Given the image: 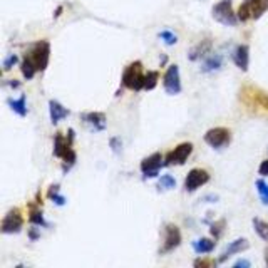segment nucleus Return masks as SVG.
Here are the masks:
<instances>
[{
    "mask_svg": "<svg viewBox=\"0 0 268 268\" xmlns=\"http://www.w3.org/2000/svg\"><path fill=\"white\" fill-rule=\"evenodd\" d=\"M49 59H50V44L47 41H39L32 44L30 49L25 52L24 61L21 64L22 75L27 81H30L37 72L46 71V67L49 66Z\"/></svg>",
    "mask_w": 268,
    "mask_h": 268,
    "instance_id": "nucleus-1",
    "label": "nucleus"
},
{
    "mask_svg": "<svg viewBox=\"0 0 268 268\" xmlns=\"http://www.w3.org/2000/svg\"><path fill=\"white\" fill-rule=\"evenodd\" d=\"M72 141H74V129H69L67 138L61 132H57L54 136V156L61 158L64 161L62 166L64 173H67L74 166L75 159H78V155H75V151L72 148Z\"/></svg>",
    "mask_w": 268,
    "mask_h": 268,
    "instance_id": "nucleus-2",
    "label": "nucleus"
},
{
    "mask_svg": "<svg viewBox=\"0 0 268 268\" xmlns=\"http://www.w3.org/2000/svg\"><path fill=\"white\" fill-rule=\"evenodd\" d=\"M144 79H146V74L143 71L141 61L131 62L123 72V86L126 89H129V91L139 92L141 89H144Z\"/></svg>",
    "mask_w": 268,
    "mask_h": 268,
    "instance_id": "nucleus-3",
    "label": "nucleus"
},
{
    "mask_svg": "<svg viewBox=\"0 0 268 268\" xmlns=\"http://www.w3.org/2000/svg\"><path fill=\"white\" fill-rule=\"evenodd\" d=\"M266 10H268V0H243L237 15L240 22L257 21Z\"/></svg>",
    "mask_w": 268,
    "mask_h": 268,
    "instance_id": "nucleus-4",
    "label": "nucleus"
},
{
    "mask_svg": "<svg viewBox=\"0 0 268 268\" xmlns=\"http://www.w3.org/2000/svg\"><path fill=\"white\" fill-rule=\"evenodd\" d=\"M212 15L216 22L228 25V27H233V25L238 24V15L235 14L232 0H220L218 4H215L212 9Z\"/></svg>",
    "mask_w": 268,
    "mask_h": 268,
    "instance_id": "nucleus-5",
    "label": "nucleus"
},
{
    "mask_svg": "<svg viewBox=\"0 0 268 268\" xmlns=\"http://www.w3.org/2000/svg\"><path fill=\"white\" fill-rule=\"evenodd\" d=\"M205 143L215 149L226 148V146L232 143V131H229L228 127H221V126L212 127V129H208L205 134Z\"/></svg>",
    "mask_w": 268,
    "mask_h": 268,
    "instance_id": "nucleus-6",
    "label": "nucleus"
},
{
    "mask_svg": "<svg viewBox=\"0 0 268 268\" xmlns=\"http://www.w3.org/2000/svg\"><path fill=\"white\" fill-rule=\"evenodd\" d=\"M22 226H24V216L21 208H12L4 216L2 225H0V232L4 235H14L21 232Z\"/></svg>",
    "mask_w": 268,
    "mask_h": 268,
    "instance_id": "nucleus-7",
    "label": "nucleus"
},
{
    "mask_svg": "<svg viewBox=\"0 0 268 268\" xmlns=\"http://www.w3.org/2000/svg\"><path fill=\"white\" fill-rule=\"evenodd\" d=\"M241 94V101L250 106V107H258V109L268 111V94L260 91L257 87H245Z\"/></svg>",
    "mask_w": 268,
    "mask_h": 268,
    "instance_id": "nucleus-8",
    "label": "nucleus"
},
{
    "mask_svg": "<svg viewBox=\"0 0 268 268\" xmlns=\"http://www.w3.org/2000/svg\"><path fill=\"white\" fill-rule=\"evenodd\" d=\"M193 152V144L191 143H181L178 144L173 151H169L164 156V166H181L188 161V158Z\"/></svg>",
    "mask_w": 268,
    "mask_h": 268,
    "instance_id": "nucleus-9",
    "label": "nucleus"
},
{
    "mask_svg": "<svg viewBox=\"0 0 268 268\" xmlns=\"http://www.w3.org/2000/svg\"><path fill=\"white\" fill-rule=\"evenodd\" d=\"M163 86H164V91L169 95H176L181 92L180 67H178L176 64H171V66L166 69L164 78H163Z\"/></svg>",
    "mask_w": 268,
    "mask_h": 268,
    "instance_id": "nucleus-10",
    "label": "nucleus"
},
{
    "mask_svg": "<svg viewBox=\"0 0 268 268\" xmlns=\"http://www.w3.org/2000/svg\"><path fill=\"white\" fill-rule=\"evenodd\" d=\"M181 245V232L180 228L173 223H168V225L164 226V243H163V248L159 250L161 255H166L169 252L176 250L178 246Z\"/></svg>",
    "mask_w": 268,
    "mask_h": 268,
    "instance_id": "nucleus-11",
    "label": "nucleus"
},
{
    "mask_svg": "<svg viewBox=\"0 0 268 268\" xmlns=\"http://www.w3.org/2000/svg\"><path fill=\"white\" fill-rule=\"evenodd\" d=\"M209 181V173L203 168H193L188 173V176L184 178V189L188 193H193L198 188L205 186V184Z\"/></svg>",
    "mask_w": 268,
    "mask_h": 268,
    "instance_id": "nucleus-12",
    "label": "nucleus"
},
{
    "mask_svg": "<svg viewBox=\"0 0 268 268\" xmlns=\"http://www.w3.org/2000/svg\"><path fill=\"white\" fill-rule=\"evenodd\" d=\"M164 159L161 156V152H152L151 156L144 158L141 161V173L144 178H155L158 176L161 166H164Z\"/></svg>",
    "mask_w": 268,
    "mask_h": 268,
    "instance_id": "nucleus-13",
    "label": "nucleus"
},
{
    "mask_svg": "<svg viewBox=\"0 0 268 268\" xmlns=\"http://www.w3.org/2000/svg\"><path fill=\"white\" fill-rule=\"evenodd\" d=\"M81 119L91 127L92 131L95 132H101L106 129L107 126V119H106V114L104 112H98V111H92V112H84L81 114Z\"/></svg>",
    "mask_w": 268,
    "mask_h": 268,
    "instance_id": "nucleus-14",
    "label": "nucleus"
},
{
    "mask_svg": "<svg viewBox=\"0 0 268 268\" xmlns=\"http://www.w3.org/2000/svg\"><path fill=\"white\" fill-rule=\"evenodd\" d=\"M248 248H250V243H248L246 238H237V240H233L232 243H229L225 248V250H223L221 257L218 258V263H223V261H226L229 257H233V255L245 252V250H248Z\"/></svg>",
    "mask_w": 268,
    "mask_h": 268,
    "instance_id": "nucleus-15",
    "label": "nucleus"
},
{
    "mask_svg": "<svg viewBox=\"0 0 268 268\" xmlns=\"http://www.w3.org/2000/svg\"><path fill=\"white\" fill-rule=\"evenodd\" d=\"M233 62L238 69H241L243 72L248 71V64H250V47L241 44L237 49L233 50Z\"/></svg>",
    "mask_w": 268,
    "mask_h": 268,
    "instance_id": "nucleus-16",
    "label": "nucleus"
},
{
    "mask_svg": "<svg viewBox=\"0 0 268 268\" xmlns=\"http://www.w3.org/2000/svg\"><path fill=\"white\" fill-rule=\"evenodd\" d=\"M49 114H50V123L57 124V123H61L62 119H66L69 114H71V111H69L67 107H64L59 101L50 99L49 101Z\"/></svg>",
    "mask_w": 268,
    "mask_h": 268,
    "instance_id": "nucleus-17",
    "label": "nucleus"
},
{
    "mask_svg": "<svg viewBox=\"0 0 268 268\" xmlns=\"http://www.w3.org/2000/svg\"><path fill=\"white\" fill-rule=\"evenodd\" d=\"M209 50H212V41L209 39H205L201 42H198L196 46L189 50V61H200L203 57H206L209 54Z\"/></svg>",
    "mask_w": 268,
    "mask_h": 268,
    "instance_id": "nucleus-18",
    "label": "nucleus"
},
{
    "mask_svg": "<svg viewBox=\"0 0 268 268\" xmlns=\"http://www.w3.org/2000/svg\"><path fill=\"white\" fill-rule=\"evenodd\" d=\"M216 246V241L215 240H209V238H200L193 241V250L198 255H205V253H212Z\"/></svg>",
    "mask_w": 268,
    "mask_h": 268,
    "instance_id": "nucleus-19",
    "label": "nucleus"
},
{
    "mask_svg": "<svg viewBox=\"0 0 268 268\" xmlns=\"http://www.w3.org/2000/svg\"><path fill=\"white\" fill-rule=\"evenodd\" d=\"M221 66H223V57L220 54H213L203 62L201 71L203 72H215V71H220Z\"/></svg>",
    "mask_w": 268,
    "mask_h": 268,
    "instance_id": "nucleus-20",
    "label": "nucleus"
},
{
    "mask_svg": "<svg viewBox=\"0 0 268 268\" xmlns=\"http://www.w3.org/2000/svg\"><path fill=\"white\" fill-rule=\"evenodd\" d=\"M10 109L14 111L15 114H18L21 118H24L27 114V104H25V95H21L18 99H9L7 101Z\"/></svg>",
    "mask_w": 268,
    "mask_h": 268,
    "instance_id": "nucleus-21",
    "label": "nucleus"
},
{
    "mask_svg": "<svg viewBox=\"0 0 268 268\" xmlns=\"http://www.w3.org/2000/svg\"><path fill=\"white\" fill-rule=\"evenodd\" d=\"M253 228L258 237L268 243V221H263L260 218H253Z\"/></svg>",
    "mask_w": 268,
    "mask_h": 268,
    "instance_id": "nucleus-22",
    "label": "nucleus"
},
{
    "mask_svg": "<svg viewBox=\"0 0 268 268\" xmlns=\"http://www.w3.org/2000/svg\"><path fill=\"white\" fill-rule=\"evenodd\" d=\"M176 188V180L175 176L171 175H163L161 178H159L158 181V189L159 191H168V189H173Z\"/></svg>",
    "mask_w": 268,
    "mask_h": 268,
    "instance_id": "nucleus-23",
    "label": "nucleus"
},
{
    "mask_svg": "<svg viewBox=\"0 0 268 268\" xmlns=\"http://www.w3.org/2000/svg\"><path fill=\"white\" fill-rule=\"evenodd\" d=\"M158 81H159V72L158 71H148L146 79H144V89L146 91H152V89L158 86Z\"/></svg>",
    "mask_w": 268,
    "mask_h": 268,
    "instance_id": "nucleus-24",
    "label": "nucleus"
},
{
    "mask_svg": "<svg viewBox=\"0 0 268 268\" xmlns=\"http://www.w3.org/2000/svg\"><path fill=\"white\" fill-rule=\"evenodd\" d=\"M47 196H49V200H52L55 203V205H59V206L66 205V198L59 193V186H57V184H55V186H50Z\"/></svg>",
    "mask_w": 268,
    "mask_h": 268,
    "instance_id": "nucleus-25",
    "label": "nucleus"
},
{
    "mask_svg": "<svg viewBox=\"0 0 268 268\" xmlns=\"http://www.w3.org/2000/svg\"><path fill=\"white\" fill-rule=\"evenodd\" d=\"M225 226H226L225 220H218V221L212 223V226H209V233H212V237L215 240H218L223 235V232H225Z\"/></svg>",
    "mask_w": 268,
    "mask_h": 268,
    "instance_id": "nucleus-26",
    "label": "nucleus"
},
{
    "mask_svg": "<svg viewBox=\"0 0 268 268\" xmlns=\"http://www.w3.org/2000/svg\"><path fill=\"white\" fill-rule=\"evenodd\" d=\"M257 191H258V196L263 205H268V183H265L263 180H257Z\"/></svg>",
    "mask_w": 268,
    "mask_h": 268,
    "instance_id": "nucleus-27",
    "label": "nucleus"
},
{
    "mask_svg": "<svg viewBox=\"0 0 268 268\" xmlns=\"http://www.w3.org/2000/svg\"><path fill=\"white\" fill-rule=\"evenodd\" d=\"M29 221L35 226H47V221L44 220V215H42V212H39V209H32Z\"/></svg>",
    "mask_w": 268,
    "mask_h": 268,
    "instance_id": "nucleus-28",
    "label": "nucleus"
},
{
    "mask_svg": "<svg viewBox=\"0 0 268 268\" xmlns=\"http://www.w3.org/2000/svg\"><path fill=\"white\" fill-rule=\"evenodd\" d=\"M159 39H161L166 46H175V44L178 42L176 34H173L171 30H163L161 34H159Z\"/></svg>",
    "mask_w": 268,
    "mask_h": 268,
    "instance_id": "nucleus-29",
    "label": "nucleus"
},
{
    "mask_svg": "<svg viewBox=\"0 0 268 268\" xmlns=\"http://www.w3.org/2000/svg\"><path fill=\"white\" fill-rule=\"evenodd\" d=\"M17 62H18V57H17L15 54H9V55L4 59V64H2L4 71H10V69L14 67Z\"/></svg>",
    "mask_w": 268,
    "mask_h": 268,
    "instance_id": "nucleus-30",
    "label": "nucleus"
},
{
    "mask_svg": "<svg viewBox=\"0 0 268 268\" xmlns=\"http://www.w3.org/2000/svg\"><path fill=\"white\" fill-rule=\"evenodd\" d=\"M109 146H111L112 152H116V155H119V152L123 151V141H121V138H111Z\"/></svg>",
    "mask_w": 268,
    "mask_h": 268,
    "instance_id": "nucleus-31",
    "label": "nucleus"
},
{
    "mask_svg": "<svg viewBox=\"0 0 268 268\" xmlns=\"http://www.w3.org/2000/svg\"><path fill=\"white\" fill-rule=\"evenodd\" d=\"M216 263H218V261H215V260H206V258H201V260H196L193 265H195L196 268H200V266H201V268H205V266H215Z\"/></svg>",
    "mask_w": 268,
    "mask_h": 268,
    "instance_id": "nucleus-32",
    "label": "nucleus"
},
{
    "mask_svg": "<svg viewBox=\"0 0 268 268\" xmlns=\"http://www.w3.org/2000/svg\"><path fill=\"white\" fill-rule=\"evenodd\" d=\"M258 173L261 176H268V159H265V161H261L260 168H258Z\"/></svg>",
    "mask_w": 268,
    "mask_h": 268,
    "instance_id": "nucleus-33",
    "label": "nucleus"
},
{
    "mask_svg": "<svg viewBox=\"0 0 268 268\" xmlns=\"http://www.w3.org/2000/svg\"><path fill=\"white\" fill-rule=\"evenodd\" d=\"M233 266H235V268H250L252 263H250V261H248V260H238Z\"/></svg>",
    "mask_w": 268,
    "mask_h": 268,
    "instance_id": "nucleus-34",
    "label": "nucleus"
},
{
    "mask_svg": "<svg viewBox=\"0 0 268 268\" xmlns=\"http://www.w3.org/2000/svg\"><path fill=\"white\" fill-rule=\"evenodd\" d=\"M29 238L32 240V241H35L37 238H41V233L37 232V228H32L30 232H29Z\"/></svg>",
    "mask_w": 268,
    "mask_h": 268,
    "instance_id": "nucleus-35",
    "label": "nucleus"
},
{
    "mask_svg": "<svg viewBox=\"0 0 268 268\" xmlns=\"http://www.w3.org/2000/svg\"><path fill=\"white\" fill-rule=\"evenodd\" d=\"M216 200H218V196L216 195H208L203 198V201H206V203H216Z\"/></svg>",
    "mask_w": 268,
    "mask_h": 268,
    "instance_id": "nucleus-36",
    "label": "nucleus"
},
{
    "mask_svg": "<svg viewBox=\"0 0 268 268\" xmlns=\"http://www.w3.org/2000/svg\"><path fill=\"white\" fill-rule=\"evenodd\" d=\"M7 84H9L10 87H14V89H18V87H21V82H17V81H10V82H7Z\"/></svg>",
    "mask_w": 268,
    "mask_h": 268,
    "instance_id": "nucleus-37",
    "label": "nucleus"
},
{
    "mask_svg": "<svg viewBox=\"0 0 268 268\" xmlns=\"http://www.w3.org/2000/svg\"><path fill=\"white\" fill-rule=\"evenodd\" d=\"M265 261H266V265H268V253H266V257H265Z\"/></svg>",
    "mask_w": 268,
    "mask_h": 268,
    "instance_id": "nucleus-38",
    "label": "nucleus"
}]
</instances>
